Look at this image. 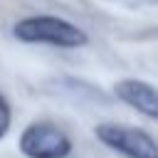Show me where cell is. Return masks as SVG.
Listing matches in <instances>:
<instances>
[{"label":"cell","instance_id":"3957f363","mask_svg":"<svg viewBox=\"0 0 158 158\" xmlns=\"http://www.w3.org/2000/svg\"><path fill=\"white\" fill-rule=\"evenodd\" d=\"M20 151L27 158H67L72 141L52 123H30L20 136Z\"/></svg>","mask_w":158,"mask_h":158},{"label":"cell","instance_id":"6da1fadb","mask_svg":"<svg viewBox=\"0 0 158 158\" xmlns=\"http://www.w3.org/2000/svg\"><path fill=\"white\" fill-rule=\"evenodd\" d=\"M15 37L30 44H52V47H81L86 44V35L62 20V17H52V15H35V17H25L15 25Z\"/></svg>","mask_w":158,"mask_h":158},{"label":"cell","instance_id":"277c9868","mask_svg":"<svg viewBox=\"0 0 158 158\" xmlns=\"http://www.w3.org/2000/svg\"><path fill=\"white\" fill-rule=\"evenodd\" d=\"M114 94L126 101L128 106L138 109L141 114H146L148 118L158 116V99H156V89L148 81H138V79H123L114 86Z\"/></svg>","mask_w":158,"mask_h":158},{"label":"cell","instance_id":"7a4b0ae2","mask_svg":"<svg viewBox=\"0 0 158 158\" xmlns=\"http://www.w3.org/2000/svg\"><path fill=\"white\" fill-rule=\"evenodd\" d=\"M96 138L106 143L109 148L123 153L126 158H158L156 141L133 126H118V123H101L96 126Z\"/></svg>","mask_w":158,"mask_h":158},{"label":"cell","instance_id":"5b68a950","mask_svg":"<svg viewBox=\"0 0 158 158\" xmlns=\"http://www.w3.org/2000/svg\"><path fill=\"white\" fill-rule=\"evenodd\" d=\"M10 118H12V114H10V104H7L5 96L0 94V138L7 133V128H10Z\"/></svg>","mask_w":158,"mask_h":158}]
</instances>
